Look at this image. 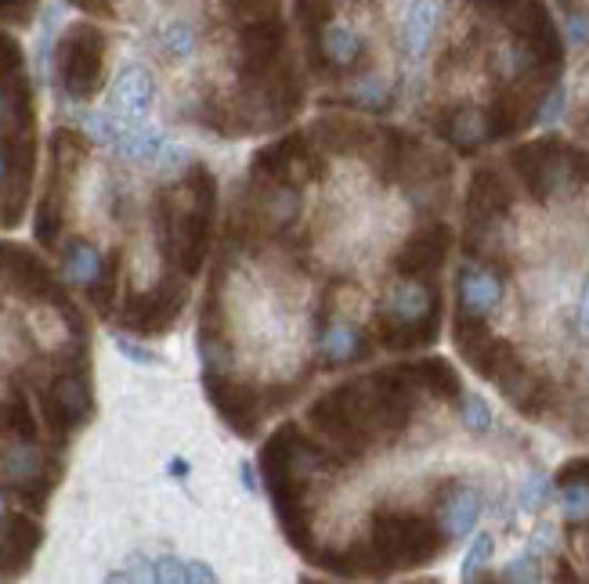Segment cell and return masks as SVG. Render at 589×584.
<instances>
[{"mask_svg": "<svg viewBox=\"0 0 589 584\" xmlns=\"http://www.w3.org/2000/svg\"><path fill=\"white\" fill-rule=\"evenodd\" d=\"M387 98H391V87H387L383 77H362L348 94V101L358 109H383Z\"/></svg>", "mask_w": 589, "mask_h": 584, "instance_id": "obj_26", "label": "cell"}, {"mask_svg": "<svg viewBox=\"0 0 589 584\" xmlns=\"http://www.w3.org/2000/svg\"><path fill=\"white\" fill-rule=\"evenodd\" d=\"M579 329H582V335H589V279H586L582 296H579Z\"/></svg>", "mask_w": 589, "mask_h": 584, "instance_id": "obj_37", "label": "cell"}, {"mask_svg": "<svg viewBox=\"0 0 589 584\" xmlns=\"http://www.w3.org/2000/svg\"><path fill=\"white\" fill-rule=\"evenodd\" d=\"M33 120L26 83H0V130H26Z\"/></svg>", "mask_w": 589, "mask_h": 584, "instance_id": "obj_24", "label": "cell"}, {"mask_svg": "<svg viewBox=\"0 0 589 584\" xmlns=\"http://www.w3.org/2000/svg\"><path fill=\"white\" fill-rule=\"evenodd\" d=\"M94 415V393L88 375H59L44 393V419L54 436H69Z\"/></svg>", "mask_w": 589, "mask_h": 584, "instance_id": "obj_8", "label": "cell"}, {"mask_svg": "<svg viewBox=\"0 0 589 584\" xmlns=\"http://www.w3.org/2000/svg\"><path fill=\"white\" fill-rule=\"evenodd\" d=\"M160 48L170 58H189L196 51V29L189 22H167L160 33Z\"/></svg>", "mask_w": 589, "mask_h": 584, "instance_id": "obj_27", "label": "cell"}, {"mask_svg": "<svg viewBox=\"0 0 589 584\" xmlns=\"http://www.w3.org/2000/svg\"><path fill=\"white\" fill-rule=\"evenodd\" d=\"M380 332L387 346H420L438 332V289L430 282H401L380 306Z\"/></svg>", "mask_w": 589, "mask_h": 584, "instance_id": "obj_3", "label": "cell"}, {"mask_svg": "<svg viewBox=\"0 0 589 584\" xmlns=\"http://www.w3.org/2000/svg\"><path fill=\"white\" fill-rule=\"evenodd\" d=\"M261 465H264V480L271 487V502H276V516L282 523L286 537H290L293 545L308 548V484H311V473L322 465L319 447H311L305 441V433H300L293 422H286V426L271 436L261 451Z\"/></svg>", "mask_w": 589, "mask_h": 584, "instance_id": "obj_2", "label": "cell"}, {"mask_svg": "<svg viewBox=\"0 0 589 584\" xmlns=\"http://www.w3.org/2000/svg\"><path fill=\"white\" fill-rule=\"evenodd\" d=\"M77 4H80V8H91V11H94V8H102V4H98V0H77Z\"/></svg>", "mask_w": 589, "mask_h": 584, "instance_id": "obj_40", "label": "cell"}, {"mask_svg": "<svg viewBox=\"0 0 589 584\" xmlns=\"http://www.w3.org/2000/svg\"><path fill=\"white\" fill-rule=\"evenodd\" d=\"M117 279H120V253L106 256V268L98 274V282L88 289L91 303L98 306V314H109L112 311V296H117Z\"/></svg>", "mask_w": 589, "mask_h": 584, "instance_id": "obj_25", "label": "cell"}, {"mask_svg": "<svg viewBox=\"0 0 589 584\" xmlns=\"http://www.w3.org/2000/svg\"><path fill=\"white\" fill-rule=\"evenodd\" d=\"M319 350H322L326 364H351V361H362L369 354V343L351 321L333 318L329 325L319 329Z\"/></svg>", "mask_w": 589, "mask_h": 584, "instance_id": "obj_18", "label": "cell"}, {"mask_svg": "<svg viewBox=\"0 0 589 584\" xmlns=\"http://www.w3.org/2000/svg\"><path fill=\"white\" fill-rule=\"evenodd\" d=\"M478 516H481V499L470 487H452L449 499L441 502V513H438L441 531H445V537H449V542L470 534L473 523H478Z\"/></svg>", "mask_w": 589, "mask_h": 584, "instance_id": "obj_20", "label": "cell"}, {"mask_svg": "<svg viewBox=\"0 0 589 584\" xmlns=\"http://www.w3.org/2000/svg\"><path fill=\"white\" fill-rule=\"evenodd\" d=\"M492 552H496V537L492 534H478V537H473L470 552L463 556V581H478V574L485 571L488 563H492Z\"/></svg>", "mask_w": 589, "mask_h": 584, "instance_id": "obj_29", "label": "cell"}, {"mask_svg": "<svg viewBox=\"0 0 589 584\" xmlns=\"http://www.w3.org/2000/svg\"><path fill=\"white\" fill-rule=\"evenodd\" d=\"M502 577H507V581H539V556L528 548L521 560L510 563V571L502 574Z\"/></svg>", "mask_w": 589, "mask_h": 584, "instance_id": "obj_33", "label": "cell"}, {"mask_svg": "<svg viewBox=\"0 0 589 584\" xmlns=\"http://www.w3.org/2000/svg\"><path fill=\"white\" fill-rule=\"evenodd\" d=\"M4 48H8V43H4V40H0V51H4Z\"/></svg>", "mask_w": 589, "mask_h": 584, "instance_id": "obj_42", "label": "cell"}, {"mask_svg": "<svg viewBox=\"0 0 589 584\" xmlns=\"http://www.w3.org/2000/svg\"><path fill=\"white\" fill-rule=\"evenodd\" d=\"M502 303V274L485 264L459 268V318L485 321Z\"/></svg>", "mask_w": 589, "mask_h": 584, "instance_id": "obj_13", "label": "cell"}, {"mask_svg": "<svg viewBox=\"0 0 589 584\" xmlns=\"http://www.w3.org/2000/svg\"><path fill=\"white\" fill-rule=\"evenodd\" d=\"M242 484H247L250 491L257 487V480H253V470H250V462H242Z\"/></svg>", "mask_w": 589, "mask_h": 584, "instance_id": "obj_38", "label": "cell"}, {"mask_svg": "<svg viewBox=\"0 0 589 584\" xmlns=\"http://www.w3.org/2000/svg\"><path fill=\"white\" fill-rule=\"evenodd\" d=\"M59 465H51L44 451L37 447V436L4 433L0 436V480L19 494L26 505H44L54 487Z\"/></svg>", "mask_w": 589, "mask_h": 584, "instance_id": "obj_4", "label": "cell"}, {"mask_svg": "<svg viewBox=\"0 0 589 584\" xmlns=\"http://www.w3.org/2000/svg\"><path fill=\"white\" fill-rule=\"evenodd\" d=\"M0 274H4L11 289H19L22 296L48 300V303H69L59 282L48 274V268L40 264L33 253H26L22 245H0Z\"/></svg>", "mask_w": 589, "mask_h": 584, "instance_id": "obj_11", "label": "cell"}, {"mask_svg": "<svg viewBox=\"0 0 589 584\" xmlns=\"http://www.w3.org/2000/svg\"><path fill=\"white\" fill-rule=\"evenodd\" d=\"M546 499H550V480H546V476H528L525 487H521V509H525V513H539V509L546 505Z\"/></svg>", "mask_w": 589, "mask_h": 584, "instance_id": "obj_31", "label": "cell"}, {"mask_svg": "<svg viewBox=\"0 0 589 584\" xmlns=\"http://www.w3.org/2000/svg\"><path fill=\"white\" fill-rule=\"evenodd\" d=\"M11 167H16V149H8V144H0V188L8 184V178H11Z\"/></svg>", "mask_w": 589, "mask_h": 584, "instance_id": "obj_36", "label": "cell"}, {"mask_svg": "<svg viewBox=\"0 0 589 584\" xmlns=\"http://www.w3.org/2000/svg\"><path fill=\"white\" fill-rule=\"evenodd\" d=\"M517 167L528 178V188L536 195L565 192L571 184L589 181V155L565 149V144H531V149L517 152Z\"/></svg>", "mask_w": 589, "mask_h": 584, "instance_id": "obj_6", "label": "cell"}, {"mask_svg": "<svg viewBox=\"0 0 589 584\" xmlns=\"http://www.w3.org/2000/svg\"><path fill=\"white\" fill-rule=\"evenodd\" d=\"M322 4H333V0H322Z\"/></svg>", "mask_w": 589, "mask_h": 584, "instance_id": "obj_43", "label": "cell"}, {"mask_svg": "<svg viewBox=\"0 0 589 584\" xmlns=\"http://www.w3.org/2000/svg\"><path fill=\"white\" fill-rule=\"evenodd\" d=\"M170 470H174L178 476H184V473H189V465H184V462H170Z\"/></svg>", "mask_w": 589, "mask_h": 584, "instance_id": "obj_39", "label": "cell"}, {"mask_svg": "<svg viewBox=\"0 0 589 584\" xmlns=\"http://www.w3.org/2000/svg\"><path fill=\"white\" fill-rule=\"evenodd\" d=\"M463 426L470 433H488L492 430V407L481 397V393H467L463 397Z\"/></svg>", "mask_w": 589, "mask_h": 584, "instance_id": "obj_30", "label": "cell"}, {"mask_svg": "<svg viewBox=\"0 0 589 584\" xmlns=\"http://www.w3.org/2000/svg\"><path fill=\"white\" fill-rule=\"evenodd\" d=\"M445 250H449V228L445 224H435V228H423L420 235L409 239L406 250L398 253L395 268L401 274H423V271H435L441 260H445Z\"/></svg>", "mask_w": 589, "mask_h": 584, "instance_id": "obj_16", "label": "cell"}, {"mask_svg": "<svg viewBox=\"0 0 589 584\" xmlns=\"http://www.w3.org/2000/svg\"><path fill=\"white\" fill-rule=\"evenodd\" d=\"M156 101V80L146 66H127L117 83H112V109L123 120H141V115H149Z\"/></svg>", "mask_w": 589, "mask_h": 584, "instance_id": "obj_15", "label": "cell"}, {"mask_svg": "<svg viewBox=\"0 0 589 584\" xmlns=\"http://www.w3.org/2000/svg\"><path fill=\"white\" fill-rule=\"evenodd\" d=\"M250 210L257 217V224L268 231H286L297 224L300 217V195L293 184L286 181H271L253 173V195H250Z\"/></svg>", "mask_w": 589, "mask_h": 584, "instance_id": "obj_12", "label": "cell"}, {"mask_svg": "<svg viewBox=\"0 0 589 584\" xmlns=\"http://www.w3.org/2000/svg\"><path fill=\"white\" fill-rule=\"evenodd\" d=\"M560 112H565V91H553L550 98H546V105L536 112V120L539 123H557Z\"/></svg>", "mask_w": 589, "mask_h": 584, "instance_id": "obj_35", "label": "cell"}, {"mask_svg": "<svg viewBox=\"0 0 589 584\" xmlns=\"http://www.w3.org/2000/svg\"><path fill=\"white\" fill-rule=\"evenodd\" d=\"M315 51H319V58L329 69H355L358 62H362V54H366V40L358 37L351 26L333 22V26H326L319 33Z\"/></svg>", "mask_w": 589, "mask_h": 584, "instance_id": "obj_19", "label": "cell"}, {"mask_svg": "<svg viewBox=\"0 0 589 584\" xmlns=\"http://www.w3.org/2000/svg\"><path fill=\"white\" fill-rule=\"evenodd\" d=\"M102 268H106V256L98 253L91 242L73 239L62 250V274L80 289H91L98 282V274H102Z\"/></svg>", "mask_w": 589, "mask_h": 584, "instance_id": "obj_22", "label": "cell"}, {"mask_svg": "<svg viewBox=\"0 0 589 584\" xmlns=\"http://www.w3.org/2000/svg\"><path fill=\"white\" fill-rule=\"evenodd\" d=\"M203 383L210 393V404L224 415L228 426L239 436H253L268 415V404H261V393H253L247 383H239L232 372H203Z\"/></svg>", "mask_w": 589, "mask_h": 584, "instance_id": "obj_7", "label": "cell"}, {"mask_svg": "<svg viewBox=\"0 0 589 584\" xmlns=\"http://www.w3.org/2000/svg\"><path fill=\"white\" fill-rule=\"evenodd\" d=\"M189 303V289H184V279H170L163 285H156L146 296L131 300V311H127V325L156 335V332H167L170 325L178 321L181 306Z\"/></svg>", "mask_w": 589, "mask_h": 584, "instance_id": "obj_10", "label": "cell"}, {"mask_svg": "<svg viewBox=\"0 0 589 584\" xmlns=\"http://www.w3.org/2000/svg\"><path fill=\"white\" fill-rule=\"evenodd\" d=\"M117 350L123 358H131V361H138V364H146V369H152V364H160L163 358L156 354V350H149V346H141V343H131L127 335H117Z\"/></svg>", "mask_w": 589, "mask_h": 584, "instance_id": "obj_32", "label": "cell"}, {"mask_svg": "<svg viewBox=\"0 0 589 584\" xmlns=\"http://www.w3.org/2000/svg\"><path fill=\"white\" fill-rule=\"evenodd\" d=\"M435 26H438V4L435 0H416L406 14V26H401V40H406V51L412 58H420L427 51L430 37H435Z\"/></svg>", "mask_w": 589, "mask_h": 584, "instance_id": "obj_23", "label": "cell"}, {"mask_svg": "<svg viewBox=\"0 0 589 584\" xmlns=\"http://www.w3.org/2000/svg\"><path fill=\"white\" fill-rule=\"evenodd\" d=\"M565 516L568 523H586L589 520V480H568L565 476Z\"/></svg>", "mask_w": 589, "mask_h": 584, "instance_id": "obj_28", "label": "cell"}, {"mask_svg": "<svg viewBox=\"0 0 589 584\" xmlns=\"http://www.w3.org/2000/svg\"><path fill=\"white\" fill-rule=\"evenodd\" d=\"M253 173H261V178L271 181H315L322 173L319 155H315L311 141L305 134H290V138H279L271 141L268 149L257 152L253 159Z\"/></svg>", "mask_w": 589, "mask_h": 584, "instance_id": "obj_9", "label": "cell"}, {"mask_svg": "<svg viewBox=\"0 0 589 584\" xmlns=\"http://www.w3.org/2000/svg\"><path fill=\"white\" fill-rule=\"evenodd\" d=\"M109 581H181V584H192V581H213V571L207 563H196V560H181V556H163V560H152L146 563L141 571H117L109 574Z\"/></svg>", "mask_w": 589, "mask_h": 584, "instance_id": "obj_17", "label": "cell"}, {"mask_svg": "<svg viewBox=\"0 0 589 584\" xmlns=\"http://www.w3.org/2000/svg\"><path fill=\"white\" fill-rule=\"evenodd\" d=\"M213 213H218V184L203 163L184 167V178L160 195V228L163 250L170 268H178L184 279L203 268L213 235Z\"/></svg>", "mask_w": 589, "mask_h": 584, "instance_id": "obj_1", "label": "cell"}, {"mask_svg": "<svg viewBox=\"0 0 589 584\" xmlns=\"http://www.w3.org/2000/svg\"><path fill=\"white\" fill-rule=\"evenodd\" d=\"M40 527L26 516H8L0 527V574H19L30 566L33 552L40 548Z\"/></svg>", "mask_w": 589, "mask_h": 584, "instance_id": "obj_14", "label": "cell"}, {"mask_svg": "<svg viewBox=\"0 0 589 584\" xmlns=\"http://www.w3.org/2000/svg\"><path fill=\"white\" fill-rule=\"evenodd\" d=\"M106 40L94 26H73L59 48V77L69 98L88 101L102 87Z\"/></svg>", "mask_w": 589, "mask_h": 584, "instance_id": "obj_5", "label": "cell"}, {"mask_svg": "<svg viewBox=\"0 0 589 584\" xmlns=\"http://www.w3.org/2000/svg\"><path fill=\"white\" fill-rule=\"evenodd\" d=\"M163 149H167V144H163L160 130L138 127V120H123L117 141H112V152L123 155V159H131V163H149V159H156Z\"/></svg>", "mask_w": 589, "mask_h": 584, "instance_id": "obj_21", "label": "cell"}, {"mask_svg": "<svg viewBox=\"0 0 589 584\" xmlns=\"http://www.w3.org/2000/svg\"><path fill=\"white\" fill-rule=\"evenodd\" d=\"M0 520H4V494H0Z\"/></svg>", "mask_w": 589, "mask_h": 584, "instance_id": "obj_41", "label": "cell"}, {"mask_svg": "<svg viewBox=\"0 0 589 584\" xmlns=\"http://www.w3.org/2000/svg\"><path fill=\"white\" fill-rule=\"evenodd\" d=\"M568 40L579 48L589 43V11H568Z\"/></svg>", "mask_w": 589, "mask_h": 584, "instance_id": "obj_34", "label": "cell"}]
</instances>
